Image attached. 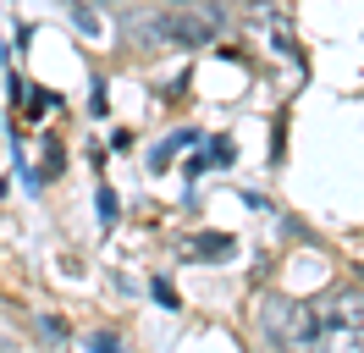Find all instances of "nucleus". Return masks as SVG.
<instances>
[{
  "label": "nucleus",
  "instance_id": "1",
  "mask_svg": "<svg viewBox=\"0 0 364 353\" xmlns=\"http://www.w3.org/2000/svg\"><path fill=\"white\" fill-rule=\"evenodd\" d=\"M315 348L364 353V293L359 287H337V293L315 309Z\"/></svg>",
  "mask_w": 364,
  "mask_h": 353
},
{
  "label": "nucleus",
  "instance_id": "2",
  "mask_svg": "<svg viewBox=\"0 0 364 353\" xmlns=\"http://www.w3.org/2000/svg\"><path fill=\"white\" fill-rule=\"evenodd\" d=\"M259 331L271 337L276 348H315V304L298 298H271L259 315Z\"/></svg>",
  "mask_w": 364,
  "mask_h": 353
},
{
  "label": "nucleus",
  "instance_id": "3",
  "mask_svg": "<svg viewBox=\"0 0 364 353\" xmlns=\"http://www.w3.org/2000/svg\"><path fill=\"white\" fill-rule=\"evenodd\" d=\"M144 33H155L149 44H182V50H193V44H210L215 39V11H199V0L193 6H182V11H171V17H149V22H138Z\"/></svg>",
  "mask_w": 364,
  "mask_h": 353
},
{
  "label": "nucleus",
  "instance_id": "4",
  "mask_svg": "<svg viewBox=\"0 0 364 353\" xmlns=\"http://www.w3.org/2000/svg\"><path fill=\"white\" fill-rule=\"evenodd\" d=\"M249 28H254V33H271L265 44H276V50H287V56H293V28H287V17H282V11L254 6V11H249Z\"/></svg>",
  "mask_w": 364,
  "mask_h": 353
},
{
  "label": "nucleus",
  "instance_id": "5",
  "mask_svg": "<svg viewBox=\"0 0 364 353\" xmlns=\"http://www.w3.org/2000/svg\"><path fill=\"white\" fill-rule=\"evenodd\" d=\"M193 254H232V238H193Z\"/></svg>",
  "mask_w": 364,
  "mask_h": 353
},
{
  "label": "nucleus",
  "instance_id": "6",
  "mask_svg": "<svg viewBox=\"0 0 364 353\" xmlns=\"http://www.w3.org/2000/svg\"><path fill=\"white\" fill-rule=\"evenodd\" d=\"M210 154H215L221 166H232V160H237V149H232V138H215V144H210Z\"/></svg>",
  "mask_w": 364,
  "mask_h": 353
},
{
  "label": "nucleus",
  "instance_id": "7",
  "mask_svg": "<svg viewBox=\"0 0 364 353\" xmlns=\"http://www.w3.org/2000/svg\"><path fill=\"white\" fill-rule=\"evenodd\" d=\"M100 221H105V226L116 221V194H111V188H100Z\"/></svg>",
  "mask_w": 364,
  "mask_h": 353
},
{
  "label": "nucleus",
  "instance_id": "8",
  "mask_svg": "<svg viewBox=\"0 0 364 353\" xmlns=\"http://www.w3.org/2000/svg\"><path fill=\"white\" fill-rule=\"evenodd\" d=\"M155 298H160L166 309H177V293H171V282H155Z\"/></svg>",
  "mask_w": 364,
  "mask_h": 353
},
{
  "label": "nucleus",
  "instance_id": "9",
  "mask_svg": "<svg viewBox=\"0 0 364 353\" xmlns=\"http://www.w3.org/2000/svg\"><path fill=\"white\" fill-rule=\"evenodd\" d=\"M89 348H100V353H116V337H111V331H100V337H89Z\"/></svg>",
  "mask_w": 364,
  "mask_h": 353
},
{
  "label": "nucleus",
  "instance_id": "10",
  "mask_svg": "<svg viewBox=\"0 0 364 353\" xmlns=\"http://www.w3.org/2000/svg\"><path fill=\"white\" fill-rule=\"evenodd\" d=\"M171 6H193V0H171Z\"/></svg>",
  "mask_w": 364,
  "mask_h": 353
}]
</instances>
